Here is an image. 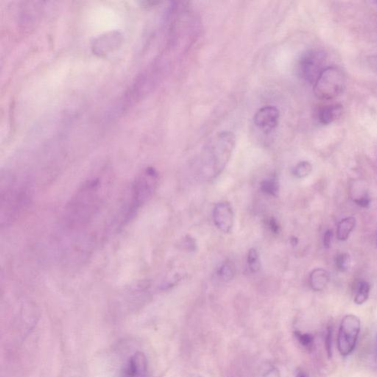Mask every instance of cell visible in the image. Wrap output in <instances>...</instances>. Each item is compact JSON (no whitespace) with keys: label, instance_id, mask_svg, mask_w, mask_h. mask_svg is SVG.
<instances>
[{"label":"cell","instance_id":"28","mask_svg":"<svg viewBox=\"0 0 377 377\" xmlns=\"http://www.w3.org/2000/svg\"><path fill=\"white\" fill-rule=\"evenodd\" d=\"M73 377H79V376H73Z\"/></svg>","mask_w":377,"mask_h":377},{"label":"cell","instance_id":"23","mask_svg":"<svg viewBox=\"0 0 377 377\" xmlns=\"http://www.w3.org/2000/svg\"><path fill=\"white\" fill-rule=\"evenodd\" d=\"M333 238V232L331 230H327L323 237V245L326 248H330L331 246V240Z\"/></svg>","mask_w":377,"mask_h":377},{"label":"cell","instance_id":"22","mask_svg":"<svg viewBox=\"0 0 377 377\" xmlns=\"http://www.w3.org/2000/svg\"><path fill=\"white\" fill-rule=\"evenodd\" d=\"M353 202L356 203L358 206H361L362 208H367L370 205V199L369 198L368 195H365V196L362 197V198H359V199L353 200Z\"/></svg>","mask_w":377,"mask_h":377},{"label":"cell","instance_id":"14","mask_svg":"<svg viewBox=\"0 0 377 377\" xmlns=\"http://www.w3.org/2000/svg\"><path fill=\"white\" fill-rule=\"evenodd\" d=\"M370 285L367 281H362L359 283L354 296V303L357 305L363 304L367 301L370 293Z\"/></svg>","mask_w":377,"mask_h":377},{"label":"cell","instance_id":"12","mask_svg":"<svg viewBox=\"0 0 377 377\" xmlns=\"http://www.w3.org/2000/svg\"><path fill=\"white\" fill-rule=\"evenodd\" d=\"M342 107L340 105L328 106L320 109L319 112V120L322 124L328 125L340 117Z\"/></svg>","mask_w":377,"mask_h":377},{"label":"cell","instance_id":"21","mask_svg":"<svg viewBox=\"0 0 377 377\" xmlns=\"http://www.w3.org/2000/svg\"><path fill=\"white\" fill-rule=\"evenodd\" d=\"M332 326L327 327L326 337H325V347H326L327 355L329 359L332 356Z\"/></svg>","mask_w":377,"mask_h":377},{"label":"cell","instance_id":"19","mask_svg":"<svg viewBox=\"0 0 377 377\" xmlns=\"http://www.w3.org/2000/svg\"><path fill=\"white\" fill-rule=\"evenodd\" d=\"M219 276L223 281H228L234 277V271L232 266L228 263L223 264L219 269Z\"/></svg>","mask_w":377,"mask_h":377},{"label":"cell","instance_id":"20","mask_svg":"<svg viewBox=\"0 0 377 377\" xmlns=\"http://www.w3.org/2000/svg\"><path fill=\"white\" fill-rule=\"evenodd\" d=\"M295 336L303 347L309 350L312 349V347H313L314 338L311 334H302L299 331H296Z\"/></svg>","mask_w":377,"mask_h":377},{"label":"cell","instance_id":"6","mask_svg":"<svg viewBox=\"0 0 377 377\" xmlns=\"http://www.w3.org/2000/svg\"><path fill=\"white\" fill-rule=\"evenodd\" d=\"M360 326V320L354 314H347L342 318L337 335V348L342 356H348L354 350Z\"/></svg>","mask_w":377,"mask_h":377},{"label":"cell","instance_id":"13","mask_svg":"<svg viewBox=\"0 0 377 377\" xmlns=\"http://www.w3.org/2000/svg\"><path fill=\"white\" fill-rule=\"evenodd\" d=\"M356 225V219L353 217L342 219L337 225V237L339 240L345 241L349 237L350 234Z\"/></svg>","mask_w":377,"mask_h":377},{"label":"cell","instance_id":"15","mask_svg":"<svg viewBox=\"0 0 377 377\" xmlns=\"http://www.w3.org/2000/svg\"><path fill=\"white\" fill-rule=\"evenodd\" d=\"M312 170V164L306 161L299 162L295 168H294L293 173L295 177L298 178H303L309 176Z\"/></svg>","mask_w":377,"mask_h":377},{"label":"cell","instance_id":"11","mask_svg":"<svg viewBox=\"0 0 377 377\" xmlns=\"http://www.w3.org/2000/svg\"><path fill=\"white\" fill-rule=\"evenodd\" d=\"M329 274L323 268L314 269L309 276V284L314 291L323 290L329 282Z\"/></svg>","mask_w":377,"mask_h":377},{"label":"cell","instance_id":"3","mask_svg":"<svg viewBox=\"0 0 377 377\" xmlns=\"http://www.w3.org/2000/svg\"><path fill=\"white\" fill-rule=\"evenodd\" d=\"M235 143V135L231 131L214 136L201 153L202 174L209 179L220 174L229 161Z\"/></svg>","mask_w":377,"mask_h":377},{"label":"cell","instance_id":"5","mask_svg":"<svg viewBox=\"0 0 377 377\" xmlns=\"http://www.w3.org/2000/svg\"><path fill=\"white\" fill-rule=\"evenodd\" d=\"M345 88V77L342 70L335 67L325 68L314 84V92L321 100L337 98Z\"/></svg>","mask_w":377,"mask_h":377},{"label":"cell","instance_id":"9","mask_svg":"<svg viewBox=\"0 0 377 377\" xmlns=\"http://www.w3.org/2000/svg\"><path fill=\"white\" fill-rule=\"evenodd\" d=\"M279 111L274 106H264L256 112L253 123L258 128L269 131L275 129L279 120Z\"/></svg>","mask_w":377,"mask_h":377},{"label":"cell","instance_id":"17","mask_svg":"<svg viewBox=\"0 0 377 377\" xmlns=\"http://www.w3.org/2000/svg\"><path fill=\"white\" fill-rule=\"evenodd\" d=\"M335 265L340 272H345L351 265V257L347 253H339L335 259Z\"/></svg>","mask_w":377,"mask_h":377},{"label":"cell","instance_id":"18","mask_svg":"<svg viewBox=\"0 0 377 377\" xmlns=\"http://www.w3.org/2000/svg\"><path fill=\"white\" fill-rule=\"evenodd\" d=\"M248 263L249 266L250 270L253 273H256L259 271L261 268L260 260H259V254L256 249L250 250L248 254Z\"/></svg>","mask_w":377,"mask_h":377},{"label":"cell","instance_id":"7","mask_svg":"<svg viewBox=\"0 0 377 377\" xmlns=\"http://www.w3.org/2000/svg\"><path fill=\"white\" fill-rule=\"evenodd\" d=\"M325 56L323 52L312 51L305 53L298 64L300 76L306 82L314 84L324 69Z\"/></svg>","mask_w":377,"mask_h":377},{"label":"cell","instance_id":"26","mask_svg":"<svg viewBox=\"0 0 377 377\" xmlns=\"http://www.w3.org/2000/svg\"><path fill=\"white\" fill-rule=\"evenodd\" d=\"M296 377H307V376H306V373L303 371V370H298Z\"/></svg>","mask_w":377,"mask_h":377},{"label":"cell","instance_id":"2","mask_svg":"<svg viewBox=\"0 0 377 377\" xmlns=\"http://www.w3.org/2000/svg\"><path fill=\"white\" fill-rule=\"evenodd\" d=\"M32 184L24 180L7 177L2 179L0 222L2 228L10 226L26 209L33 195Z\"/></svg>","mask_w":377,"mask_h":377},{"label":"cell","instance_id":"10","mask_svg":"<svg viewBox=\"0 0 377 377\" xmlns=\"http://www.w3.org/2000/svg\"><path fill=\"white\" fill-rule=\"evenodd\" d=\"M214 221L216 226L224 233L231 232L234 226V212L227 202L217 203L214 209Z\"/></svg>","mask_w":377,"mask_h":377},{"label":"cell","instance_id":"1","mask_svg":"<svg viewBox=\"0 0 377 377\" xmlns=\"http://www.w3.org/2000/svg\"><path fill=\"white\" fill-rule=\"evenodd\" d=\"M109 175H95L87 178L77 189L66 206L64 221L73 231L89 226L101 213L112 189Z\"/></svg>","mask_w":377,"mask_h":377},{"label":"cell","instance_id":"16","mask_svg":"<svg viewBox=\"0 0 377 377\" xmlns=\"http://www.w3.org/2000/svg\"><path fill=\"white\" fill-rule=\"evenodd\" d=\"M261 189L265 193L273 195V196H277L279 187H278V183L276 180L270 178V179L264 180L262 181V184H261Z\"/></svg>","mask_w":377,"mask_h":377},{"label":"cell","instance_id":"4","mask_svg":"<svg viewBox=\"0 0 377 377\" xmlns=\"http://www.w3.org/2000/svg\"><path fill=\"white\" fill-rule=\"evenodd\" d=\"M159 175L153 167H148L136 177L130 189L129 200L123 213V223L132 220L141 208L151 199L157 187Z\"/></svg>","mask_w":377,"mask_h":377},{"label":"cell","instance_id":"25","mask_svg":"<svg viewBox=\"0 0 377 377\" xmlns=\"http://www.w3.org/2000/svg\"><path fill=\"white\" fill-rule=\"evenodd\" d=\"M264 377H279V373L276 369H273V370H270V372L267 373Z\"/></svg>","mask_w":377,"mask_h":377},{"label":"cell","instance_id":"24","mask_svg":"<svg viewBox=\"0 0 377 377\" xmlns=\"http://www.w3.org/2000/svg\"><path fill=\"white\" fill-rule=\"evenodd\" d=\"M269 226H270V228H271V230L273 232H277V231H278V224H277L276 222L275 221L274 219H271V220H270V224H269Z\"/></svg>","mask_w":377,"mask_h":377},{"label":"cell","instance_id":"8","mask_svg":"<svg viewBox=\"0 0 377 377\" xmlns=\"http://www.w3.org/2000/svg\"><path fill=\"white\" fill-rule=\"evenodd\" d=\"M148 360L145 353L137 351L133 353L122 370L121 377H146Z\"/></svg>","mask_w":377,"mask_h":377},{"label":"cell","instance_id":"27","mask_svg":"<svg viewBox=\"0 0 377 377\" xmlns=\"http://www.w3.org/2000/svg\"><path fill=\"white\" fill-rule=\"evenodd\" d=\"M376 246H377V238H376Z\"/></svg>","mask_w":377,"mask_h":377}]
</instances>
